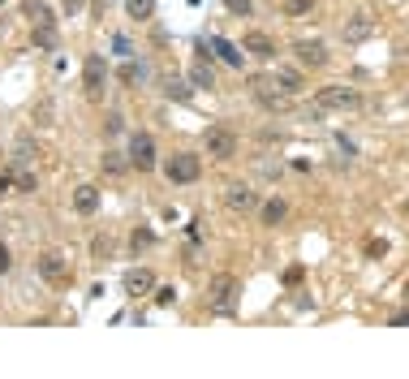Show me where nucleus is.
<instances>
[{
	"label": "nucleus",
	"mask_w": 409,
	"mask_h": 379,
	"mask_svg": "<svg viewBox=\"0 0 409 379\" xmlns=\"http://www.w3.org/2000/svg\"><path fill=\"white\" fill-rule=\"evenodd\" d=\"M233 297H237V276L220 272L216 281H211V289H207V306L216 315H228V311H233Z\"/></svg>",
	"instance_id": "obj_1"
},
{
	"label": "nucleus",
	"mask_w": 409,
	"mask_h": 379,
	"mask_svg": "<svg viewBox=\"0 0 409 379\" xmlns=\"http://www.w3.org/2000/svg\"><path fill=\"white\" fill-rule=\"evenodd\" d=\"M250 95L259 99L263 108H280V104H285V87H280L276 73H254V78H250Z\"/></svg>",
	"instance_id": "obj_2"
},
{
	"label": "nucleus",
	"mask_w": 409,
	"mask_h": 379,
	"mask_svg": "<svg viewBox=\"0 0 409 379\" xmlns=\"http://www.w3.org/2000/svg\"><path fill=\"white\" fill-rule=\"evenodd\" d=\"M168 181H177V186H190V181H198V172H202V164H198V156H190V151H177V156L168 160Z\"/></svg>",
	"instance_id": "obj_3"
},
{
	"label": "nucleus",
	"mask_w": 409,
	"mask_h": 379,
	"mask_svg": "<svg viewBox=\"0 0 409 379\" xmlns=\"http://www.w3.org/2000/svg\"><path fill=\"white\" fill-rule=\"evenodd\" d=\"M207 156H216V160H233L237 156V134L228 130V125H211L207 130Z\"/></svg>",
	"instance_id": "obj_4"
},
{
	"label": "nucleus",
	"mask_w": 409,
	"mask_h": 379,
	"mask_svg": "<svg viewBox=\"0 0 409 379\" xmlns=\"http://www.w3.org/2000/svg\"><path fill=\"white\" fill-rule=\"evenodd\" d=\"M315 108L319 112H332V108H357V91L353 87H323L315 95Z\"/></svg>",
	"instance_id": "obj_5"
},
{
	"label": "nucleus",
	"mask_w": 409,
	"mask_h": 379,
	"mask_svg": "<svg viewBox=\"0 0 409 379\" xmlns=\"http://www.w3.org/2000/svg\"><path fill=\"white\" fill-rule=\"evenodd\" d=\"M39 276L47 285H69V259L61 250H47V255H39Z\"/></svg>",
	"instance_id": "obj_6"
},
{
	"label": "nucleus",
	"mask_w": 409,
	"mask_h": 379,
	"mask_svg": "<svg viewBox=\"0 0 409 379\" xmlns=\"http://www.w3.org/2000/svg\"><path fill=\"white\" fill-rule=\"evenodd\" d=\"M130 164H134L138 172H151V168H156V138H151V134H134V142H130Z\"/></svg>",
	"instance_id": "obj_7"
},
{
	"label": "nucleus",
	"mask_w": 409,
	"mask_h": 379,
	"mask_svg": "<svg viewBox=\"0 0 409 379\" xmlns=\"http://www.w3.org/2000/svg\"><path fill=\"white\" fill-rule=\"evenodd\" d=\"M104 78H108L104 57H87V65H82V87H87L91 99H99V91H104Z\"/></svg>",
	"instance_id": "obj_8"
},
{
	"label": "nucleus",
	"mask_w": 409,
	"mask_h": 379,
	"mask_svg": "<svg viewBox=\"0 0 409 379\" xmlns=\"http://www.w3.org/2000/svg\"><path fill=\"white\" fill-rule=\"evenodd\" d=\"M293 52H297L302 65H311V69H323V65H327V47H323L319 39H297Z\"/></svg>",
	"instance_id": "obj_9"
},
{
	"label": "nucleus",
	"mask_w": 409,
	"mask_h": 379,
	"mask_svg": "<svg viewBox=\"0 0 409 379\" xmlns=\"http://www.w3.org/2000/svg\"><path fill=\"white\" fill-rule=\"evenodd\" d=\"M224 203L233 207V211H250V207H259V194H254L246 181H233V186L224 190Z\"/></svg>",
	"instance_id": "obj_10"
},
{
	"label": "nucleus",
	"mask_w": 409,
	"mask_h": 379,
	"mask_svg": "<svg viewBox=\"0 0 409 379\" xmlns=\"http://www.w3.org/2000/svg\"><path fill=\"white\" fill-rule=\"evenodd\" d=\"M241 47H246L254 61H272V57H276V43H272V35H263V31H250V35L241 39Z\"/></svg>",
	"instance_id": "obj_11"
},
{
	"label": "nucleus",
	"mask_w": 409,
	"mask_h": 379,
	"mask_svg": "<svg viewBox=\"0 0 409 379\" xmlns=\"http://www.w3.org/2000/svg\"><path fill=\"white\" fill-rule=\"evenodd\" d=\"M371 31H375V22H371V13H353L349 22H345V43H362V39H371Z\"/></svg>",
	"instance_id": "obj_12"
},
{
	"label": "nucleus",
	"mask_w": 409,
	"mask_h": 379,
	"mask_svg": "<svg viewBox=\"0 0 409 379\" xmlns=\"http://www.w3.org/2000/svg\"><path fill=\"white\" fill-rule=\"evenodd\" d=\"M151 289H156V276H151L147 267H138V272L125 276V293H130V297H142V293H151Z\"/></svg>",
	"instance_id": "obj_13"
},
{
	"label": "nucleus",
	"mask_w": 409,
	"mask_h": 379,
	"mask_svg": "<svg viewBox=\"0 0 409 379\" xmlns=\"http://www.w3.org/2000/svg\"><path fill=\"white\" fill-rule=\"evenodd\" d=\"M73 207H78L82 216H91L99 207V190L95 186H78V194H73Z\"/></svg>",
	"instance_id": "obj_14"
},
{
	"label": "nucleus",
	"mask_w": 409,
	"mask_h": 379,
	"mask_svg": "<svg viewBox=\"0 0 409 379\" xmlns=\"http://www.w3.org/2000/svg\"><path fill=\"white\" fill-rule=\"evenodd\" d=\"M22 13H27L35 27H52V13H47L43 0H27V5H22Z\"/></svg>",
	"instance_id": "obj_15"
},
{
	"label": "nucleus",
	"mask_w": 409,
	"mask_h": 379,
	"mask_svg": "<svg viewBox=\"0 0 409 379\" xmlns=\"http://www.w3.org/2000/svg\"><path fill=\"white\" fill-rule=\"evenodd\" d=\"M190 82H194V87H216V73H211V65H207V61H194V69H190Z\"/></svg>",
	"instance_id": "obj_16"
},
{
	"label": "nucleus",
	"mask_w": 409,
	"mask_h": 379,
	"mask_svg": "<svg viewBox=\"0 0 409 379\" xmlns=\"http://www.w3.org/2000/svg\"><path fill=\"white\" fill-rule=\"evenodd\" d=\"M211 47H216V52H220V57H224L228 65H241V52H237V47H233V43H228L224 35H216V39H211Z\"/></svg>",
	"instance_id": "obj_17"
},
{
	"label": "nucleus",
	"mask_w": 409,
	"mask_h": 379,
	"mask_svg": "<svg viewBox=\"0 0 409 379\" xmlns=\"http://www.w3.org/2000/svg\"><path fill=\"white\" fill-rule=\"evenodd\" d=\"M276 78H280V87H285V95H297L302 91V73L297 69H276Z\"/></svg>",
	"instance_id": "obj_18"
},
{
	"label": "nucleus",
	"mask_w": 409,
	"mask_h": 379,
	"mask_svg": "<svg viewBox=\"0 0 409 379\" xmlns=\"http://www.w3.org/2000/svg\"><path fill=\"white\" fill-rule=\"evenodd\" d=\"M285 211H289V207L280 203V198H272V203H263V224H272V229H276V224L285 220Z\"/></svg>",
	"instance_id": "obj_19"
},
{
	"label": "nucleus",
	"mask_w": 409,
	"mask_h": 379,
	"mask_svg": "<svg viewBox=\"0 0 409 379\" xmlns=\"http://www.w3.org/2000/svg\"><path fill=\"white\" fill-rule=\"evenodd\" d=\"M315 9V0H285V17H306Z\"/></svg>",
	"instance_id": "obj_20"
},
{
	"label": "nucleus",
	"mask_w": 409,
	"mask_h": 379,
	"mask_svg": "<svg viewBox=\"0 0 409 379\" xmlns=\"http://www.w3.org/2000/svg\"><path fill=\"white\" fill-rule=\"evenodd\" d=\"M125 9H130V17L147 22V17H151V9H156V5H151V0H125Z\"/></svg>",
	"instance_id": "obj_21"
},
{
	"label": "nucleus",
	"mask_w": 409,
	"mask_h": 379,
	"mask_svg": "<svg viewBox=\"0 0 409 379\" xmlns=\"http://www.w3.org/2000/svg\"><path fill=\"white\" fill-rule=\"evenodd\" d=\"M35 43L39 47H57V27H35Z\"/></svg>",
	"instance_id": "obj_22"
},
{
	"label": "nucleus",
	"mask_w": 409,
	"mask_h": 379,
	"mask_svg": "<svg viewBox=\"0 0 409 379\" xmlns=\"http://www.w3.org/2000/svg\"><path fill=\"white\" fill-rule=\"evenodd\" d=\"M224 9H228V13H237V17H250V13H254L250 0H224Z\"/></svg>",
	"instance_id": "obj_23"
},
{
	"label": "nucleus",
	"mask_w": 409,
	"mask_h": 379,
	"mask_svg": "<svg viewBox=\"0 0 409 379\" xmlns=\"http://www.w3.org/2000/svg\"><path fill=\"white\" fill-rule=\"evenodd\" d=\"M164 95H172V99H190V87H181L177 78H168V82H164Z\"/></svg>",
	"instance_id": "obj_24"
},
{
	"label": "nucleus",
	"mask_w": 409,
	"mask_h": 379,
	"mask_svg": "<svg viewBox=\"0 0 409 379\" xmlns=\"http://www.w3.org/2000/svg\"><path fill=\"white\" fill-rule=\"evenodd\" d=\"M104 172H125V160L117 151H104Z\"/></svg>",
	"instance_id": "obj_25"
},
{
	"label": "nucleus",
	"mask_w": 409,
	"mask_h": 379,
	"mask_svg": "<svg viewBox=\"0 0 409 379\" xmlns=\"http://www.w3.org/2000/svg\"><path fill=\"white\" fill-rule=\"evenodd\" d=\"M35 125H52V104H47V99L35 108Z\"/></svg>",
	"instance_id": "obj_26"
},
{
	"label": "nucleus",
	"mask_w": 409,
	"mask_h": 379,
	"mask_svg": "<svg viewBox=\"0 0 409 379\" xmlns=\"http://www.w3.org/2000/svg\"><path fill=\"white\" fill-rule=\"evenodd\" d=\"M138 73H142V69H138L134 61H125V65H121V82H138Z\"/></svg>",
	"instance_id": "obj_27"
},
{
	"label": "nucleus",
	"mask_w": 409,
	"mask_h": 379,
	"mask_svg": "<svg viewBox=\"0 0 409 379\" xmlns=\"http://www.w3.org/2000/svg\"><path fill=\"white\" fill-rule=\"evenodd\" d=\"M17 190L31 194V190H35V172H17Z\"/></svg>",
	"instance_id": "obj_28"
},
{
	"label": "nucleus",
	"mask_w": 409,
	"mask_h": 379,
	"mask_svg": "<svg viewBox=\"0 0 409 379\" xmlns=\"http://www.w3.org/2000/svg\"><path fill=\"white\" fill-rule=\"evenodd\" d=\"M91 250H95V259H104L108 250H112V241H108V237H95V246H91Z\"/></svg>",
	"instance_id": "obj_29"
},
{
	"label": "nucleus",
	"mask_w": 409,
	"mask_h": 379,
	"mask_svg": "<svg viewBox=\"0 0 409 379\" xmlns=\"http://www.w3.org/2000/svg\"><path fill=\"white\" fill-rule=\"evenodd\" d=\"M9 267H13V259H9V246H5V241H0V276H5Z\"/></svg>",
	"instance_id": "obj_30"
},
{
	"label": "nucleus",
	"mask_w": 409,
	"mask_h": 379,
	"mask_svg": "<svg viewBox=\"0 0 409 379\" xmlns=\"http://www.w3.org/2000/svg\"><path fill=\"white\" fill-rule=\"evenodd\" d=\"M121 125H125V121H121L117 112H108V121H104V130H108V134H121Z\"/></svg>",
	"instance_id": "obj_31"
},
{
	"label": "nucleus",
	"mask_w": 409,
	"mask_h": 379,
	"mask_svg": "<svg viewBox=\"0 0 409 379\" xmlns=\"http://www.w3.org/2000/svg\"><path fill=\"white\" fill-rule=\"evenodd\" d=\"M61 5H65V17H73V13H78V9L87 5V0H61Z\"/></svg>",
	"instance_id": "obj_32"
},
{
	"label": "nucleus",
	"mask_w": 409,
	"mask_h": 379,
	"mask_svg": "<svg viewBox=\"0 0 409 379\" xmlns=\"http://www.w3.org/2000/svg\"><path fill=\"white\" fill-rule=\"evenodd\" d=\"M172 297H177L172 289H156V306H168V302H172Z\"/></svg>",
	"instance_id": "obj_33"
},
{
	"label": "nucleus",
	"mask_w": 409,
	"mask_h": 379,
	"mask_svg": "<svg viewBox=\"0 0 409 379\" xmlns=\"http://www.w3.org/2000/svg\"><path fill=\"white\" fill-rule=\"evenodd\" d=\"M285 285H302V267H289L285 272Z\"/></svg>",
	"instance_id": "obj_34"
},
{
	"label": "nucleus",
	"mask_w": 409,
	"mask_h": 379,
	"mask_svg": "<svg viewBox=\"0 0 409 379\" xmlns=\"http://www.w3.org/2000/svg\"><path fill=\"white\" fill-rule=\"evenodd\" d=\"M91 9H95L99 17H104V9H108V0H91Z\"/></svg>",
	"instance_id": "obj_35"
},
{
	"label": "nucleus",
	"mask_w": 409,
	"mask_h": 379,
	"mask_svg": "<svg viewBox=\"0 0 409 379\" xmlns=\"http://www.w3.org/2000/svg\"><path fill=\"white\" fill-rule=\"evenodd\" d=\"M392 327H409V311H405V315H396V319H392Z\"/></svg>",
	"instance_id": "obj_36"
},
{
	"label": "nucleus",
	"mask_w": 409,
	"mask_h": 379,
	"mask_svg": "<svg viewBox=\"0 0 409 379\" xmlns=\"http://www.w3.org/2000/svg\"><path fill=\"white\" fill-rule=\"evenodd\" d=\"M9 186H13V181H9V177H0V194H5V190H9Z\"/></svg>",
	"instance_id": "obj_37"
},
{
	"label": "nucleus",
	"mask_w": 409,
	"mask_h": 379,
	"mask_svg": "<svg viewBox=\"0 0 409 379\" xmlns=\"http://www.w3.org/2000/svg\"><path fill=\"white\" fill-rule=\"evenodd\" d=\"M405 207H409V203H405Z\"/></svg>",
	"instance_id": "obj_38"
}]
</instances>
